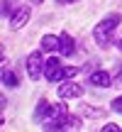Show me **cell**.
<instances>
[{
    "label": "cell",
    "instance_id": "obj_1",
    "mask_svg": "<svg viewBox=\"0 0 122 132\" xmlns=\"http://www.w3.org/2000/svg\"><path fill=\"white\" fill-rule=\"evenodd\" d=\"M117 24H120V15H110V17H105L103 22L95 27L93 37H95V42H98V47H108V44L112 42V32H115Z\"/></svg>",
    "mask_w": 122,
    "mask_h": 132
},
{
    "label": "cell",
    "instance_id": "obj_17",
    "mask_svg": "<svg viewBox=\"0 0 122 132\" xmlns=\"http://www.w3.org/2000/svg\"><path fill=\"white\" fill-rule=\"evenodd\" d=\"M59 5H66V3H76V0H56Z\"/></svg>",
    "mask_w": 122,
    "mask_h": 132
},
{
    "label": "cell",
    "instance_id": "obj_3",
    "mask_svg": "<svg viewBox=\"0 0 122 132\" xmlns=\"http://www.w3.org/2000/svg\"><path fill=\"white\" fill-rule=\"evenodd\" d=\"M42 71H44L42 52H32V54L27 56V73H29V78H34V81H37L39 76H42Z\"/></svg>",
    "mask_w": 122,
    "mask_h": 132
},
{
    "label": "cell",
    "instance_id": "obj_6",
    "mask_svg": "<svg viewBox=\"0 0 122 132\" xmlns=\"http://www.w3.org/2000/svg\"><path fill=\"white\" fill-rule=\"evenodd\" d=\"M29 7H17L15 10V15H12V27L15 29H20V27H24L27 24V20H29Z\"/></svg>",
    "mask_w": 122,
    "mask_h": 132
},
{
    "label": "cell",
    "instance_id": "obj_16",
    "mask_svg": "<svg viewBox=\"0 0 122 132\" xmlns=\"http://www.w3.org/2000/svg\"><path fill=\"white\" fill-rule=\"evenodd\" d=\"M103 132H120L117 125H103Z\"/></svg>",
    "mask_w": 122,
    "mask_h": 132
},
{
    "label": "cell",
    "instance_id": "obj_5",
    "mask_svg": "<svg viewBox=\"0 0 122 132\" xmlns=\"http://www.w3.org/2000/svg\"><path fill=\"white\" fill-rule=\"evenodd\" d=\"M90 86H98V88H110V86H112V78H110L105 71H93V73H90Z\"/></svg>",
    "mask_w": 122,
    "mask_h": 132
},
{
    "label": "cell",
    "instance_id": "obj_15",
    "mask_svg": "<svg viewBox=\"0 0 122 132\" xmlns=\"http://www.w3.org/2000/svg\"><path fill=\"white\" fill-rule=\"evenodd\" d=\"M112 86H120V88H122V66L117 69V73H115V81H112Z\"/></svg>",
    "mask_w": 122,
    "mask_h": 132
},
{
    "label": "cell",
    "instance_id": "obj_19",
    "mask_svg": "<svg viewBox=\"0 0 122 132\" xmlns=\"http://www.w3.org/2000/svg\"><path fill=\"white\" fill-rule=\"evenodd\" d=\"M34 3H37V5H39V3H44V0H34Z\"/></svg>",
    "mask_w": 122,
    "mask_h": 132
},
{
    "label": "cell",
    "instance_id": "obj_18",
    "mask_svg": "<svg viewBox=\"0 0 122 132\" xmlns=\"http://www.w3.org/2000/svg\"><path fill=\"white\" fill-rule=\"evenodd\" d=\"M117 49H120V52H122V39H120V42H117Z\"/></svg>",
    "mask_w": 122,
    "mask_h": 132
},
{
    "label": "cell",
    "instance_id": "obj_10",
    "mask_svg": "<svg viewBox=\"0 0 122 132\" xmlns=\"http://www.w3.org/2000/svg\"><path fill=\"white\" fill-rule=\"evenodd\" d=\"M3 86H10V88H17V76L12 71H5L3 69Z\"/></svg>",
    "mask_w": 122,
    "mask_h": 132
},
{
    "label": "cell",
    "instance_id": "obj_2",
    "mask_svg": "<svg viewBox=\"0 0 122 132\" xmlns=\"http://www.w3.org/2000/svg\"><path fill=\"white\" fill-rule=\"evenodd\" d=\"M83 95V86L76 83V81H64L59 86V98L61 100H68V98H81Z\"/></svg>",
    "mask_w": 122,
    "mask_h": 132
},
{
    "label": "cell",
    "instance_id": "obj_9",
    "mask_svg": "<svg viewBox=\"0 0 122 132\" xmlns=\"http://www.w3.org/2000/svg\"><path fill=\"white\" fill-rule=\"evenodd\" d=\"M34 115H37L39 120H42V118H49V115H51V103H47V100H42V103H39V108H37V113H34Z\"/></svg>",
    "mask_w": 122,
    "mask_h": 132
},
{
    "label": "cell",
    "instance_id": "obj_12",
    "mask_svg": "<svg viewBox=\"0 0 122 132\" xmlns=\"http://www.w3.org/2000/svg\"><path fill=\"white\" fill-rule=\"evenodd\" d=\"M0 7H3V10H0V12H3V17H12V3H10V0H3V3H0Z\"/></svg>",
    "mask_w": 122,
    "mask_h": 132
},
{
    "label": "cell",
    "instance_id": "obj_8",
    "mask_svg": "<svg viewBox=\"0 0 122 132\" xmlns=\"http://www.w3.org/2000/svg\"><path fill=\"white\" fill-rule=\"evenodd\" d=\"M59 52L64 54V56H71V54L76 52V49H73V39H71L68 34H61V47H59Z\"/></svg>",
    "mask_w": 122,
    "mask_h": 132
},
{
    "label": "cell",
    "instance_id": "obj_4",
    "mask_svg": "<svg viewBox=\"0 0 122 132\" xmlns=\"http://www.w3.org/2000/svg\"><path fill=\"white\" fill-rule=\"evenodd\" d=\"M44 76H47V81H61L64 78V66L59 64L56 56L47 59V64H44Z\"/></svg>",
    "mask_w": 122,
    "mask_h": 132
},
{
    "label": "cell",
    "instance_id": "obj_14",
    "mask_svg": "<svg viewBox=\"0 0 122 132\" xmlns=\"http://www.w3.org/2000/svg\"><path fill=\"white\" fill-rule=\"evenodd\" d=\"M112 110H115V113H122V95L112 100Z\"/></svg>",
    "mask_w": 122,
    "mask_h": 132
},
{
    "label": "cell",
    "instance_id": "obj_11",
    "mask_svg": "<svg viewBox=\"0 0 122 132\" xmlns=\"http://www.w3.org/2000/svg\"><path fill=\"white\" fill-rule=\"evenodd\" d=\"M81 115H85V118H103V110H95L90 105H81Z\"/></svg>",
    "mask_w": 122,
    "mask_h": 132
},
{
    "label": "cell",
    "instance_id": "obj_13",
    "mask_svg": "<svg viewBox=\"0 0 122 132\" xmlns=\"http://www.w3.org/2000/svg\"><path fill=\"white\" fill-rule=\"evenodd\" d=\"M78 71H81L78 66H66V69H64V78H73Z\"/></svg>",
    "mask_w": 122,
    "mask_h": 132
},
{
    "label": "cell",
    "instance_id": "obj_7",
    "mask_svg": "<svg viewBox=\"0 0 122 132\" xmlns=\"http://www.w3.org/2000/svg\"><path fill=\"white\" fill-rule=\"evenodd\" d=\"M59 47H61V37L44 34V39H42V49H44V52H56Z\"/></svg>",
    "mask_w": 122,
    "mask_h": 132
}]
</instances>
